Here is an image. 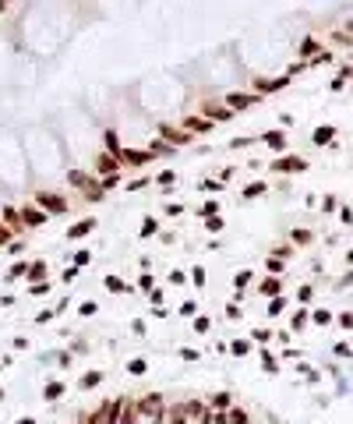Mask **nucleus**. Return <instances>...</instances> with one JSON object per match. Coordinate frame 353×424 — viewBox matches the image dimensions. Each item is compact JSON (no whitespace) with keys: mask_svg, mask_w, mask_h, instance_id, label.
I'll list each match as a JSON object with an SVG mask.
<instances>
[{"mask_svg":"<svg viewBox=\"0 0 353 424\" xmlns=\"http://www.w3.org/2000/svg\"><path fill=\"white\" fill-rule=\"evenodd\" d=\"M290 89V78L286 74H279V78H258L254 82V96L261 99V96H276V92H286Z\"/></svg>","mask_w":353,"mask_h":424,"instance_id":"obj_1","label":"nucleus"},{"mask_svg":"<svg viewBox=\"0 0 353 424\" xmlns=\"http://www.w3.org/2000/svg\"><path fill=\"white\" fill-rule=\"evenodd\" d=\"M272 170L276 173H307V159L304 156H279V159H272Z\"/></svg>","mask_w":353,"mask_h":424,"instance_id":"obj_2","label":"nucleus"},{"mask_svg":"<svg viewBox=\"0 0 353 424\" xmlns=\"http://www.w3.org/2000/svg\"><path fill=\"white\" fill-rule=\"evenodd\" d=\"M35 205H39V212H53V216H60V212H67V198H60V195H46V191H39L35 195Z\"/></svg>","mask_w":353,"mask_h":424,"instance_id":"obj_3","label":"nucleus"},{"mask_svg":"<svg viewBox=\"0 0 353 424\" xmlns=\"http://www.w3.org/2000/svg\"><path fill=\"white\" fill-rule=\"evenodd\" d=\"M223 106H226V110H233V113H240V110L258 106V96H254V92H230V96L223 99Z\"/></svg>","mask_w":353,"mask_h":424,"instance_id":"obj_4","label":"nucleus"},{"mask_svg":"<svg viewBox=\"0 0 353 424\" xmlns=\"http://www.w3.org/2000/svg\"><path fill=\"white\" fill-rule=\"evenodd\" d=\"M134 410H138V414H148V417H159V414H166V403H163L159 393H148L145 400L134 403Z\"/></svg>","mask_w":353,"mask_h":424,"instance_id":"obj_5","label":"nucleus"},{"mask_svg":"<svg viewBox=\"0 0 353 424\" xmlns=\"http://www.w3.org/2000/svg\"><path fill=\"white\" fill-rule=\"evenodd\" d=\"M205 121L209 124H226V121H233V117H237V113H233V110H226L223 103H205Z\"/></svg>","mask_w":353,"mask_h":424,"instance_id":"obj_6","label":"nucleus"},{"mask_svg":"<svg viewBox=\"0 0 353 424\" xmlns=\"http://www.w3.org/2000/svg\"><path fill=\"white\" fill-rule=\"evenodd\" d=\"M180 128H184V131H187L191 138H194V135H205V131H212V124H209L205 117H194V113H191V117H184V121H180Z\"/></svg>","mask_w":353,"mask_h":424,"instance_id":"obj_7","label":"nucleus"},{"mask_svg":"<svg viewBox=\"0 0 353 424\" xmlns=\"http://www.w3.org/2000/svg\"><path fill=\"white\" fill-rule=\"evenodd\" d=\"M96 226H99L96 219H78L74 226H67V241H78V237H89V234H92Z\"/></svg>","mask_w":353,"mask_h":424,"instance_id":"obj_8","label":"nucleus"},{"mask_svg":"<svg viewBox=\"0 0 353 424\" xmlns=\"http://www.w3.org/2000/svg\"><path fill=\"white\" fill-rule=\"evenodd\" d=\"M103 286H106L110 293H134V286H131L127 280H120V276H113V273H106V276H103Z\"/></svg>","mask_w":353,"mask_h":424,"instance_id":"obj_9","label":"nucleus"},{"mask_svg":"<svg viewBox=\"0 0 353 424\" xmlns=\"http://www.w3.org/2000/svg\"><path fill=\"white\" fill-rule=\"evenodd\" d=\"M96 173H99V177H110V173H124V166H120V159H117V156H99V163H96Z\"/></svg>","mask_w":353,"mask_h":424,"instance_id":"obj_10","label":"nucleus"},{"mask_svg":"<svg viewBox=\"0 0 353 424\" xmlns=\"http://www.w3.org/2000/svg\"><path fill=\"white\" fill-rule=\"evenodd\" d=\"M336 135H339V131H336L332 124H322V128H315V135H311V141H315L318 148H325V145H332V141H336Z\"/></svg>","mask_w":353,"mask_h":424,"instance_id":"obj_11","label":"nucleus"},{"mask_svg":"<svg viewBox=\"0 0 353 424\" xmlns=\"http://www.w3.org/2000/svg\"><path fill=\"white\" fill-rule=\"evenodd\" d=\"M258 293H261V297H279V293H283V280H279V276H265V280L258 283Z\"/></svg>","mask_w":353,"mask_h":424,"instance_id":"obj_12","label":"nucleus"},{"mask_svg":"<svg viewBox=\"0 0 353 424\" xmlns=\"http://www.w3.org/2000/svg\"><path fill=\"white\" fill-rule=\"evenodd\" d=\"M261 195H268V184H265V180H251V184H244V191H240L244 202H254V198H261Z\"/></svg>","mask_w":353,"mask_h":424,"instance_id":"obj_13","label":"nucleus"},{"mask_svg":"<svg viewBox=\"0 0 353 424\" xmlns=\"http://www.w3.org/2000/svg\"><path fill=\"white\" fill-rule=\"evenodd\" d=\"M159 135H163V138H170V141H173V148H180V145H191V141H194L187 131H177V128H166V124L159 128Z\"/></svg>","mask_w":353,"mask_h":424,"instance_id":"obj_14","label":"nucleus"},{"mask_svg":"<svg viewBox=\"0 0 353 424\" xmlns=\"http://www.w3.org/2000/svg\"><path fill=\"white\" fill-rule=\"evenodd\" d=\"M307 322H311V311H307V307H300V311H293V318H290V336L304 332V329H307Z\"/></svg>","mask_w":353,"mask_h":424,"instance_id":"obj_15","label":"nucleus"},{"mask_svg":"<svg viewBox=\"0 0 353 424\" xmlns=\"http://www.w3.org/2000/svg\"><path fill=\"white\" fill-rule=\"evenodd\" d=\"M261 141H265L268 148H276V152H283V148H286V135H283V131H276V128L265 131V135H261Z\"/></svg>","mask_w":353,"mask_h":424,"instance_id":"obj_16","label":"nucleus"},{"mask_svg":"<svg viewBox=\"0 0 353 424\" xmlns=\"http://www.w3.org/2000/svg\"><path fill=\"white\" fill-rule=\"evenodd\" d=\"M286 304H290V300H286L283 293H279V297H268V307H265V315H268V318H279V315L286 311Z\"/></svg>","mask_w":353,"mask_h":424,"instance_id":"obj_17","label":"nucleus"},{"mask_svg":"<svg viewBox=\"0 0 353 424\" xmlns=\"http://www.w3.org/2000/svg\"><path fill=\"white\" fill-rule=\"evenodd\" d=\"M261 371H265V375H279V371H283L279 357H272V350H261Z\"/></svg>","mask_w":353,"mask_h":424,"instance_id":"obj_18","label":"nucleus"},{"mask_svg":"<svg viewBox=\"0 0 353 424\" xmlns=\"http://www.w3.org/2000/svg\"><path fill=\"white\" fill-rule=\"evenodd\" d=\"M251 283H254V273H251V269H240V273L233 276V290H237V293H244Z\"/></svg>","mask_w":353,"mask_h":424,"instance_id":"obj_19","label":"nucleus"},{"mask_svg":"<svg viewBox=\"0 0 353 424\" xmlns=\"http://www.w3.org/2000/svg\"><path fill=\"white\" fill-rule=\"evenodd\" d=\"M205 407H209V410H230V407H233V400H230V393H212Z\"/></svg>","mask_w":353,"mask_h":424,"instance_id":"obj_20","label":"nucleus"},{"mask_svg":"<svg viewBox=\"0 0 353 424\" xmlns=\"http://www.w3.org/2000/svg\"><path fill=\"white\" fill-rule=\"evenodd\" d=\"M226 354H233V357H247V354H251V339H233V343H226Z\"/></svg>","mask_w":353,"mask_h":424,"instance_id":"obj_21","label":"nucleus"},{"mask_svg":"<svg viewBox=\"0 0 353 424\" xmlns=\"http://www.w3.org/2000/svg\"><path fill=\"white\" fill-rule=\"evenodd\" d=\"M226 424H251V414L240 410V407H230L226 410Z\"/></svg>","mask_w":353,"mask_h":424,"instance_id":"obj_22","label":"nucleus"},{"mask_svg":"<svg viewBox=\"0 0 353 424\" xmlns=\"http://www.w3.org/2000/svg\"><path fill=\"white\" fill-rule=\"evenodd\" d=\"M155 234H159V219H155V216H145V219H141V230H138V237H155Z\"/></svg>","mask_w":353,"mask_h":424,"instance_id":"obj_23","label":"nucleus"},{"mask_svg":"<svg viewBox=\"0 0 353 424\" xmlns=\"http://www.w3.org/2000/svg\"><path fill=\"white\" fill-rule=\"evenodd\" d=\"M39 223H46V212H39V209H25L21 212V226H39Z\"/></svg>","mask_w":353,"mask_h":424,"instance_id":"obj_24","label":"nucleus"},{"mask_svg":"<svg viewBox=\"0 0 353 424\" xmlns=\"http://www.w3.org/2000/svg\"><path fill=\"white\" fill-rule=\"evenodd\" d=\"M127 375H134V378L148 375V361H145V357H131V361H127Z\"/></svg>","mask_w":353,"mask_h":424,"instance_id":"obj_25","label":"nucleus"},{"mask_svg":"<svg viewBox=\"0 0 353 424\" xmlns=\"http://www.w3.org/2000/svg\"><path fill=\"white\" fill-rule=\"evenodd\" d=\"M106 378V371H89V375H82V382H78V389H92V385H99Z\"/></svg>","mask_w":353,"mask_h":424,"instance_id":"obj_26","label":"nucleus"},{"mask_svg":"<svg viewBox=\"0 0 353 424\" xmlns=\"http://www.w3.org/2000/svg\"><path fill=\"white\" fill-rule=\"evenodd\" d=\"M64 389H67V385H64V382H46V389H43V396H46V403H50V400H60V396H64Z\"/></svg>","mask_w":353,"mask_h":424,"instance_id":"obj_27","label":"nucleus"},{"mask_svg":"<svg viewBox=\"0 0 353 424\" xmlns=\"http://www.w3.org/2000/svg\"><path fill=\"white\" fill-rule=\"evenodd\" d=\"M103 141H106V148H110V156H120V148H124V145H120V138H117V131H106V135H103Z\"/></svg>","mask_w":353,"mask_h":424,"instance_id":"obj_28","label":"nucleus"},{"mask_svg":"<svg viewBox=\"0 0 353 424\" xmlns=\"http://www.w3.org/2000/svg\"><path fill=\"white\" fill-rule=\"evenodd\" d=\"M177 315H180V318H187V322H191V318H194V315H198V300H184V304H180V307H177Z\"/></svg>","mask_w":353,"mask_h":424,"instance_id":"obj_29","label":"nucleus"},{"mask_svg":"<svg viewBox=\"0 0 353 424\" xmlns=\"http://www.w3.org/2000/svg\"><path fill=\"white\" fill-rule=\"evenodd\" d=\"M293 244H311V241H315V234H311V230H304V226H293Z\"/></svg>","mask_w":353,"mask_h":424,"instance_id":"obj_30","label":"nucleus"},{"mask_svg":"<svg viewBox=\"0 0 353 424\" xmlns=\"http://www.w3.org/2000/svg\"><path fill=\"white\" fill-rule=\"evenodd\" d=\"M311 322H315V325H329L332 311H329V307H315V311H311Z\"/></svg>","mask_w":353,"mask_h":424,"instance_id":"obj_31","label":"nucleus"},{"mask_svg":"<svg viewBox=\"0 0 353 424\" xmlns=\"http://www.w3.org/2000/svg\"><path fill=\"white\" fill-rule=\"evenodd\" d=\"M223 226H226L223 212H219V216H209V219H205V230H209V234H223Z\"/></svg>","mask_w":353,"mask_h":424,"instance_id":"obj_32","label":"nucleus"},{"mask_svg":"<svg viewBox=\"0 0 353 424\" xmlns=\"http://www.w3.org/2000/svg\"><path fill=\"white\" fill-rule=\"evenodd\" d=\"M32 283H39V280H43L46 276V262H35V265H28V273H25Z\"/></svg>","mask_w":353,"mask_h":424,"instance_id":"obj_33","label":"nucleus"},{"mask_svg":"<svg viewBox=\"0 0 353 424\" xmlns=\"http://www.w3.org/2000/svg\"><path fill=\"white\" fill-rule=\"evenodd\" d=\"M219 209H223V205H219V198H209V202L198 209V216H205V219H209V216H219Z\"/></svg>","mask_w":353,"mask_h":424,"instance_id":"obj_34","label":"nucleus"},{"mask_svg":"<svg viewBox=\"0 0 353 424\" xmlns=\"http://www.w3.org/2000/svg\"><path fill=\"white\" fill-rule=\"evenodd\" d=\"M92 258H96V251H89V248H82V251H78V255H74V269H85V265H89Z\"/></svg>","mask_w":353,"mask_h":424,"instance_id":"obj_35","label":"nucleus"},{"mask_svg":"<svg viewBox=\"0 0 353 424\" xmlns=\"http://www.w3.org/2000/svg\"><path fill=\"white\" fill-rule=\"evenodd\" d=\"M297 300H300V304H311V300H315V286H311V283H300Z\"/></svg>","mask_w":353,"mask_h":424,"instance_id":"obj_36","label":"nucleus"},{"mask_svg":"<svg viewBox=\"0 0 353 424\" xmlns=\"http://www.w3.org/2000/svg\"><path fill=\"white\" fill-rule=\"evenodd\" d=\"M187 280H194V286H205V280H209V273H205V265H194Z\"/></svg>","mask_w":353,"mask_h":424,"instance_id":"obj_37","label":"nucleus"},{"mask_svg":"<svg viewBox=\"0 0 353 424\" xmlns=\"http://www.w3.org/2000/svg\"><path fill=\"white\" fill-rule=\"evenodd\" d=\"M99 311V304L96 300H82V304H78V315H82V318H92Z\"/></svg>","mask_w":353,"mask_h":424,"instance_id":"obj_38","label":"nucleus"},{"mask_svg":"<svg viewBox=\"0 0 353 424\" xmlns=\"http://www.w3.org/2000/svg\"><path fill=\"white\" fill-rule=\"evenodd\" d=\"M25 273H28V265H25V262H14V265L7 269V283H14V280L25 276Z\"/></svg>","mask_w":353,"mask_h":424,"instance_id":"obj_39","label":"nucleus"},{"mask_svg":"<svg viewBox=\"0 0 353 424\" xmlns=\"http://www.w3.org/2000/svg\"><path fill=\"white\" fill-rule=\"evenodd\" d=\"M50 286H53L50 280H39V283H32V286H28V293H32V297H43V293H50Z\"/></svg>","mask_w":353,"mask_h":424,"instance_id":"obj_40","label":"nucleus"},{"mask_svg":"<svg viewBox=\"0 0 353 424\" xmlns=\"http://www.w3.org/2000/svg\"><path fill=\"white\" fill-rule=\"evenodd\" d=\"M191 322H194V332H209V329H212V318H209V315H194Z\"/></svg>","mask_w":353,"mask_h":424,"instance_id":"obj_41","label":"nucleus"},{"mask_svg":"<svg viewBox=\"0 0 353 424\" xmlns=\"http://www.w3.org/2000/svg\"><path fill=\"white\" fill-rule=\"evenodd\" d=\"M265 265H268V276H279V273H283V269H286V262H279V258H272V255L265 258Z\"/></svg>","mask_w":353,"mask_h":424,"instance_id":"obj_42","label":"nucleus"},{"mask_svg":"<svg viewBox=\"0 0 353 424\" xmlns=\"http://www.w3.org/2000/svg\"><path fill=\"white\" fill-rule=\"evenodd\" d=\"M173 180H177V173H173V170H163V173H155V184H159V187H170Z\"/></svg>","mask_w":353,"mask_h":424,"instance_id":"obj_43","label":"nucleus"},{"mask_svg":"<svg viewBox=\"0 0 353 424\" xmlns=\"http://www.w3.org/2000/svg\"><path fill=\"white\" fill-rule=\"evenodd\" d=\"M272 258L286 262V258H293V248H290V244H279V248H272Z\"/></svg>","mask_w":353,"mask_h":424,"instance_id":"obj_44","label":"nucleus"},{"mask_svg":"<svg viewBox=\"0 0 353 424\" xmlns=\"http://www.w3.org/2000/svg\"><path fill=\"white\" fill-rule=\"evenodd\" d=\"M134 290H145V293H148V290H155V280H152L148 273H141V276H138V286H134Z\"/></svg>","mask_w":353,"mask_h":424,"instance_id":"obj_45","label":"nucleus"},{"mask_svg":"<svg viewBox=\"0 0 353 424\" xmlns=\"http://www.w3.org/2000/svg\"><path fill=\"white\" fill-rule=\"evenodd\" d=\"M226 318H230V322H240V318H244V307H240V304H230V307H226Z\"/></svg>","mask_w":353,"mask_h":424,"instance_id":"obj_46","label":"nucleus"},{"mask_svg":"<svg viewBox=\"0 0 353 424\" xmlns=\"http://www.w3.org/2000/svg\"><path fill=\"white\" fill-rule=\"evenodd\" d=\"M134 417H138L134 403H124V417H120V424H134Z\"/></svg>","mask_w":353,"mask_h":424,"instance_id":"obj_47","label":"nucleus"},{"mask_svg":"<svg viewBox=\"0 0 353 424\" xmlns=\"http://www.w3.org/2000/svg\"><path fill=\"white\" fill-rule=\"evenodd\" d=\"M148 300H152V307H163V300H166V293L155 286V290H148Z\"/></svg>","mask_w":353,"mask_h":424,"instance_id":"obj_48","label":"nucleus"},{"mask_svg":"<svg viewBox=\"0 0 353 424\" xmlns=\"http://www.w3.org/2000/svg\"><path fill=\"white\" fill-rule=\"evenodd\" d=\"M202 354L198 350H194V346H184V350H180V361H187V364H194V361H198Z\"/></svg>","mask_w":353,"mask_h":424,"instance_id":"obj_49","label":"nucleus"},{"mask_svg":"<svg viewBox=\"0 0 353 424\" xmlns=\"http://www.w3.org/2000/svg\"><path fill=\"white\" fill-rule=\"evenodd\" d=\"M311 53H318V43L315 39H304L300 43V57H311Z\"/></svg>","mask_w":353,"mask_h":424,"instance_id":"obj_50","label":"nucleus"},{"mask_svg":"<svg viewBox=\"0 0 353 424\" xmlns=\"http://www.w3.org/2000/svg\"><path fill=\"white\" fill-rule=\"evenodd\" d=\"M170 283H173V286H184V283H187V273H184V269H173V273H170Z\"/></svg>","mask_w":353,"mask_h":424,"instance_id":"obj_51","label":"nucleus"},{"mask_svg":"<svg viewBox=\"0 0 353 424\" xmlns=\"http://www.w3.org/2000/svg\"><path fill=\"white\" fill-rule=\"evenodd\" d=\"M339 209V198L336 195H325V202H322V212H336Z\"/></svg>","mask_w":353,"mask_h":424,"instance_id":"obj_52","label":"nucleus"},{"mask_svg":"<svg viewBox=\"0 0 353 424\" xmlns=\"http://www.w3.org/2000/svg\"><path fill=\"white\" fill-rule=\"evenodd\" d=\"M50 318H57V311H50V307H46V311H39V315H35L32 322H35V325H46Z\"/></svg>","mask_w":353,"mask_h":424,"instance_id":"obj_53","label":"nucleus"},{"mask_svg":"<svg viewBox=\"0 0 353 424\" xmlns=\"http://www.w3.org/2000/svg\"><path fill=\"white\" fill-rule=\"evenodd\" d=\"M332 354L346 361V357H350V343H346V339H343V343H336V346H332Z\"/></svg>","mask_w":353,"mask_h":424,"instance_id":"obj_54","label":"nucleus"},{"mask_svg":"<svg viewBox=\"0 0 353 424\" xmlns=\"http://www.w3.org/2000/svg\"><path fill=\"white\" fill-rule=\"evenodd\" d=\"M11 237H14V230H11V226H4V223H0V244H11Z\"/></svg>","mask_w":353,"mask_h":424,"instance_id":"obj_55","label":"nucleus"},{"mask_svg":"<svg viewBox=\"0 0 353 424\" xmlns=\"http://www.w3.org/2000/svg\"><path fill=\"white\" fill-rule=\"evenodd\" d=\"M202 191H223V184H219V180H212V177H209V180H202Z\"/></svg>","mask_w":353,"mask_h":424,"instance_id":"obj_56","label":"nucleus"},{"mask_svg":"<svg viewBox=\"0 0 353 424\" xmlns=\"http://www.w3.org/2000/svg\"><path fill=\"white\" fill-rule=\"evenodd\" d=\"M131 332H134V336H145L148 329H145V322H141V318H134V322H131Z\"/></svg>","mask_w":353,"mask_h":424,"instance_id":"obj_57","label":"nucleus"},{"mask_svg":"<svg viewBox=\"0 0 353 424\" xmlns=\"http://www.w3.org/2000/svg\"><path fill=\"white\" fill-rule=\"evenodd\" d=\"M254 339H258V343H268V339H272V329H254Z\"/></svg>","mask_w":353,"mask_h":424,"instance_id":"obj_58","label":"nucleus"},{"mask_svg":"<svg viewBox=\"0 0 353 424\" xmlns=\"http://www.w3.org/2000/svg\"><path fill=\"white\" fill-rule=\"evenodd\" d=\"M251 138H230V148H247Z\"/></svg>","mask_w":353,"mask_h":424,"instance_id":"obj_59","label":"nucleus"},{"mask_svg":"<svg viewBox=\"0 0 353 424\" xmlns=\"http://www.w3.org/2000/svg\"><path fill=\"white\" fill-rule=\"evenodd\" d=\"M74 280H78V269H74V265L64 269V283H74Z\"/></svg>","mask_w":353,"mask_h":424,"instance_id":"obj_60","label":"nucleus"},{"mask_svg":"<svg viewBox=\"0 0 353 424\" xmlns=\"http://www.w3.org/2000/svg\"><path fill=\"white\" fill-rule=\"evenodd\" d=\"M329 89H332V92H343V89H346V78H336V82H329Z\"/></svg>","mask_w":353,"mask_h":424,"instance_id":"obj_61","label":"nucleus"},{"mask_svg":"<svg viewBox=\"0 0 353 424\" xmlns=\"http://www.w3.org/2000/svg\"><path fill=\"white\" fill-rule=\"evenodd\" d=\"M14 350H28V339L25 336H14Z\"/></svg>","mask_w":353,"mask_h":424,"instance_id":"obj_62","label":"nucleus"},{"mask_svg":"<svg viewBox=\"0 0 353 424\" xmlns=\"http://www.w3.org/2000/svg\"><path fill=\"white\" fill-rule=\"evenodd\" d=\"M18 424H39L35 417H18Z\"/></svg>","mask_w":353,"mask_h":424,"instance_id":"obj_63","label":"nucleus"}]
</instances>
